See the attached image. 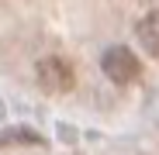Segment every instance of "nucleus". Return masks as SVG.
I'll return each instance as SVG.
<instances>
[{"instance_id": "1", "label": "nucleus", "mask_w": 159, "mask_h": 155, "mask_svg": "<svg viewBox=\"0 0 159 155\" xmlns=\"http://www.w3.org/2000/svg\"><path fill=\"white\" fill-rule=\"evenodd\" d=\"M100 69H104V76H107L111 83H131V80H139V55L131 48H125V45H114V48H107L104 52V59H100Z\"/></svg>"}, {"instance_id": "4", "label": "nucleus", "mask_w": 159, "mask_h": 155, "mask_svg": "<svg viewBox=\"0 0 159 155\" xmlns=\"http://www.w3.org/2000/svg\"><path fill=\"white\" fill-rule=\"evenodd\" d=\"M4 145H42V135L35 127H7L0 135V148Z\"/></svg>"}, {"instance_id": "2", "label": "nucleus", "mask_w": 159, "mask_h": 155, "mask_svg": "<svg viewBox=\"0 0 159 155\" xmlns=\"http://www.w3.org/2000/svg\"><path fill=\"white\" fill-rule=\"evenodd\" d=\"M38 86L45 93H69L76 86V72L62 55H48L38 62Z\"/></svg>"}, {"instance_id": "3", "label": "nucleus", "mask_w": 159, "mask_h": 155, "mask_svg": "<svg viewBox=\"0 0 159 155\" xmlns=\"http://www.w3.org/2000/svg\"><path fill=\"white\" fill-rule=\"evenodd\" d=\"M139 41H142V48L149 55L159 59V11H152V14H145L139 21Z\"/></svg>"}]
</instances>
